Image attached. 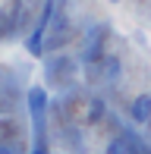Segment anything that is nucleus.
<instances>
[{"label": "nucleus", "mask_w": 151, "mask_h": 154, "mask_svg": "<svg viewBox=\"0 0 151 154\" xmlns=\"http://www.w3.org/2000/svg\"><path fill=\"white\" fill-rule=\"evenodd\" d=\"M32 154H47V148H44V138H38V145H35V151Z\"/></svg>", "instance_id": "8"}, {"label": "nucleus", "mask_w": 151, "mask_h": 154, "mask_svg": "<svg viewBox=\"0 0 151 154\" xmlns=\"http://www.w3.org/2000/svg\"><path fill=\"white\" fill-rule=\"evenodd\" d=\"M129 113H132L135 123H148L151 120V94H139L132 101V107H129Z\"/></svg>", "instance_id": "4"}, {"label": "nucleus", "mask_w": 151, "mask_h": 154, "mask_svg": "<svg viewBox=\"0 0 151 154\" xmlns=\"http://www.w3.org/2000/svg\"><path fill=\"white\" fill-rule=\"evenodd\" d=\"M101 44H104V29H94L91 38H88V47L82 51V60H85V63H94V60L101 57V51H104Z\"/></svg>", "instance_id": "3"}, {"label": "nucleus", "mask_w": 151, "mask_h": 154, "mask_svg": "<svg viewBox=\"0 0 151 154\" xmlns=\"http://www.w3.org/2000/svg\"><path fill=\"white\" fill-rule=\"evenodd\" d=\"M110 3H120V0H110Z\"/></svg>", "instance_id": "10"}, {"label": "nucleus", "mask_w": 151, "mask_h": 154, "mask_svg": "<svg viewBox=\"0 0 151 154\" xmlns=\"http://www.w3.org/2000/svg\"><path fill=\"white\" fill-rule=\"evenodd\" d=\"M51 13H54V0H47V3H44V13H41V19H38V25H35V32H32L29 41H25V47H29L32 57H38L41 47H44V32H47V22H51Z\"/></svg>", "instance_id": "1"}, {"label": "nucleus", "mask_w": 151, "mask_h": 154, "mask_svg": "<svg viewBox=\"0 0 151 154\" xmlns=\"http://www.w3.org/2000/svg\"><path fill=\"white\" fill-rule=\"evenodd\" d=\"M104 154H132V145H129L126 138H113V142L107 145Z\"/></svg>", "instance_id": "5"}, {"label": "nucleus", "mask_w": 151, "mask_h": 154, "mask_svg": "<svg viewBox=\"0 0 151 154\" xmlns=\"http://www.w3.org/2000/svg\"><path fill=\"white\" fill-rule=\"evenodd\" d=\"M101 116H104V104H101V101H91V107H88V123H98Z\"/></svg>", "instance_id": "7"}, {"label": "nucleus", "mask_w": 151, "mask_h": 154, "mask_svg": "<svg viewBox=\"0 0 151 154\" xmlns=\"http://www.w3.org/2000/svg\"><path fill=\"white\" fill-rule=\"evenodd\" d=\"M116 72H120V60H116V57H107L104 60V75H107V79H116Z\"/></svg>", "instance_id": "6"}, {"label": "nucleus", "mask_w": 151, "mask_h": 154, "mask_svg": "<svg viewBox=\"0 0 151 154\" xmlns=\"http://www.w3.org/2000/svg\"><path fill=\"white\" fill-rule=\"evenodd\" d=\"M44 104H47V94L44 88H32L29 91V110H32V120H35V129H38V138H41V126H44Z\"/></svg>", "instance_id": "2"}, {"label": "nucleus", "mask_w": 151, "mask_h": 154, "mask_svg": "<svg viewBox=\"0 0 151 154\" xmlns=\"http://www.w3.org/2000/svg\"><path fill=\"white\" fill-rule=\"evenodd\" d=\"M0 154H16L13 148H6V145H0Z\"/></svg>", "instance_id": "9"}]
</instances>
